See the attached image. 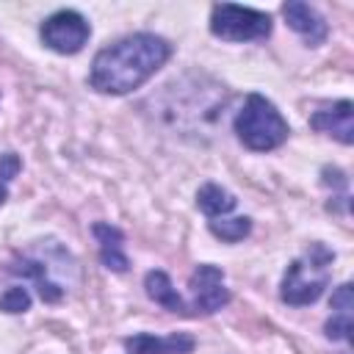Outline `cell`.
<instances>
[{
  "label": "cell",
  "mask_w": 354,
  "mask_h": 354,
  "mask_svg": "<svg viewBox=\"0 0 354 354\" xmlns=\"http://www.w3.org/2000/svg\"><path fill=\"white\" fill-rule=\"evenodd\" d=\"M171 55V44L155 33H133L102 47L88 72L91 88L102 94H127L149 80Z\"/></svg>",
  "instance_id": "1"
},
{
  "label": "cell",
  "mask_w": 354,
  "mask_h": 354,
  "mask_svg": "<svg viewBox=\"0 0 354 354\" xmlns=\"http://www.w3.org/2000/svg\"><path fill=\"white\" fill-rule=\"evenodd\" d=\"M332 260H335V252H329L324 243H310V249L301 257L290 260V266L282 277V288H279L282 301L293 304V307L318 301L329 285Z\"/></svg>",
  "instance_id": "2"
},
{
  "label": "cell",
  "mask_w": 354,
  "mask_h": 354,
  "mask_svg": "<svg viewBox=\"0 0 354 354\" xmlns=\"http://www.w3.org/2000/svg\"><path fill=\"white\" fill-rule=\"evenodd\" d=\"M288 133H290V127H288L285 116L263 94H249L243 108L235 116V136L252 152L277 149L279 144H285Z\"/></svg>",
  "instance_id": "3"
},
{
  "label": "cell",
  "mask_w": 354,
  "mask_h": 354,
  "mask_svg": "<svg viewBox=\"0 0 354 354\" xmlns=\"http://www.w3.org/2000/svg\"><path fill=\"white\" fill-rule=\"evenodd\" d=\"M210 33L227 41H254L271 33V17L257 8L216 3L210 11Z\"/></svg>",
  "instance_id": "4"
},
{
  "label": "cell",
  "mask_w": 354,
  "mask_h": 354,
  "mask_svg": "<svg viewBox=\"0 0 354 354\" xmlns=\"http://www.w3.org/2000/svg\"><path fill=\"white\" fill-rule=\"evenodd\" d=\"M88 33H91V28L86 22V17L72 8H61V11L50 14L39 28L41 41L61 55H72V53L83 50V44L88 41Z\"/></svg>",
  "instance_id": "5"
},
{
  "label": "cell",
  "mask_w": 354,
  "mask_h": 354,
  "mask_svg": "<svg viewBox=\"0 0 354 354\" xmlns=\"http://www.w3.org/2000/svg\"><path fill=\"white\" fill-rule=\"evenodd\" d=\"M188 288L194 293V304L188 307L191 313L210 315V313L221 310L230 301V290L224 288V271L218 266H210V263L196 266V271L191 274Z\"/></svg>",
  "instance_id": "6"
},
{
  "label": "cell",
  "mask_w": 354,
  "mask_h": 354,
  "mask_svg": "<svg viewBox=\"0 0 354 354\" xmlns=\"http://www.w3.org/2000/svg\"><path fill=\"white\" fill-rule=\"evenodd\" d=\"M310 127L335 136L340 144H351L354 141V105H351V100H340L332 108L315 111L310 116Z\"/></svg>",
  "instance_id": "7"
},
{
  "label": "cell",
  "mask_w": 354,
  "mask_h": 354,
  "mask_svg": "<svg viewBox=\"0 0 354 354\" xmlns=\"http://www.w3.org/2000/svg\"><path fill=\"white\" fill-rule=\"evenodd\" d=\"M282 14H285V19H288V25L310 44V47H318V44H324V39H326V33H329V28H326V22H324V17L313 8V6H307V3H299V0H290V3H285L282 6Z\"/></svg>",
  "instance_id": "8"
},
{
  "label": "cell",
  "mask_w": 354,
  "mask_h": 354,
  "mask_svg": "<svg viewBox=\"0 0 354 354\" xmlns=\"http://www.w3.org/2000/svg\"><path fill=\"white\" fill-rule=\"evenodd\" d=\"M194 337L185 332H174L169 337H155V335H133L124 340V348L130 354H191L194 351Z\"/></svg>",
  "instance_id": "9"
},
{
  "label": "cell",
  "mask_w": 354,
  "mask_h": 354,
  "mask_svg": "<svg viewBox=\"0 0 354 354\" xmlns=\"http://www.w3.org/2000/svg\"><path fill=\"white\" fill-rule=\"evenodd\" d=\"M91 232H94V238H97V243H100V260H102V266L108 268V271H127V266H130V260H127V254H124V249H122V230L119 227H113V224H105V221H97L94 227H91Z\"/></svg>",
  "instance_id": "10"
},
{
  "label": "cell",
  "mask_w": 354,
  "mask_h": 354,
  "mask_svg": "<svg viewBox=\"0 0 354 354\" xmlns=\"http://www.w3.org/2000/svg\"><path fill=\"white\" fill-rule=\"evenodd\" d=\"M144 290H147V296H149L155 304L166 307L169 313L191 315L188 304L180 299V293H177V288L171 285V279H169V274H166V271H160V268L147 271V277H144Z\"/></svg>",
  "instance_id": "11"
},
{
  "label": "cell",
  "mask_w": 354,
  "mask_h": 354,
  "mask_svg": "<svg viewBox=\"0 0 354 354\" xmlns=\"http://www.w3.org/2000/svg\"><path fill=\"white\" fill-rule=\"evenodd\" d=\"M196 205H199V210L207 213L210 218H221L224 213L235 210L238 199H235L227 188H221V185H216V183H205V185L196 191Z\"/></svg>",
  "instance_id": "12"
},
{
  "label": "cell",
  "mask_w": 354,
  "mask_h": 354,
  "mask_svg": "<svg viewBox=\"0 0 354 354\" xmlns=\"http://www.w3.org/2000/svg\"><path fill=\"white\" fill-rule=\"evenodd\" d=\"M11 271H17V274H22V277H33V279H36V288H39V296H41L44 301H50V304L64 296V288H61L58 282L47 279V266H44L41 260L22 257L17 266H11Z\"/></svg>",
  "instance_id": "13"
},
{
  "label": "cell",
  "mask_w": 354,
  "mask_h": 354,
  "mask_svg": "<svg viewBox=\"0 0 354 354\" xmlns=\"http://www.w3.org/2000/svg\"><path fill=\"white\" fill-rule=\"evenodd\" d=\"M249 230H252V218H246V216H235V218H213V221H210V232H213L216 238L227 241V243H238V241H243V238L249 235Z\"/></svg>",
  "instance_id": "14"
},
{
  "label": "cell",
  "mask_w": 354,
  "mask_h": 354,
  "mask_svg": "<svg viewBox=\"0 0 354 354\" xmlns=\"http://www.w3.org/2000/svg\"><path fill=\"white\" fill-rule=\"evenodd\" d=\"M326 337L332 340H351V329H354V313H332V318L326 321Z\"/></svg>",
  "instance_id": "15"
},
{
  "label": "cell",
  "mask_w": 354,
  "mask_h": 354,
  "mask_svg": "<svg viewBox=\"0 0 354 354\" xmlns=\"http://www.w3.org/2000/svg\"><path fill=\"white\" fill-rule=\"evenodd\" d=\"M28 307H30V293L25 288H19V285L8 288L0 296V310H6V313H25Z\"/></svg>",
  "instance_id": "16"
},
{
  "label": "cell",
  "mask_w": 354,
  "mask_h": 354,
  "mask_svg": "<svg viewBox=\"0 0 354 354\" xmlns=\"http://www.w3.org/2000/svg\"><path fill=\"white\" fill-rule=\"evenodd\" d=\"M332 313H354V288L343 282L332 293Z\"/></svg>",
  "instance_id": "17"
},
{
  "label": "cell",
  "mask_w": 354,
  "mask_h": 354,
  "mask_svg": "<svg viewBox=\"0 0 354 354\" xmlns=\"http://www.w3.org/2000/svg\"><path fill=\"white\" fill-rule=\"evenodd\" d=\"M19 169H22V160H19L17 152H3L0 155V180L3 183L6 180H14L19 174Z\"/></svg>",
  "instance_id": "18"
},
{
  "label": "cell",
  "mask_w": 354,
  "mask_h": 354,
  "mask_svg": "<svg viewBox=\"0 0 354 354\" xmlns=\"http://www.w3.org/2000/svg\"><path fill=\"white\" fill-rule=\"evenodd\" d=\"M8 199V191H6V185H0V205Z\"/></svg>",
  "instance_id": "19"
}]
</instances>
